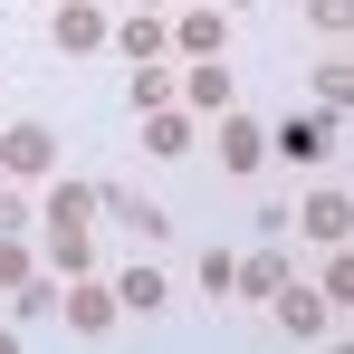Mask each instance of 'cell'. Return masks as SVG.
Here are the masks:
<instances>
[{
	"label": "cell",
	"instance_id": "cell-1",
	"mask_svg": "<svg viewBox=\"0 0 354 354\" xmlns=\"http://www.w3.org/2000/svg\"><path fill=\"white\" fill-rule=\"evenodd\" d=\"M268 326H278L288 345H326V335L345 326V306H335L326 288H306V278H288V288L268 297Z\"/></svg>",
	"mask_w": 354,
	"mask_h": 354
},
{
	"label": "cell",
	"instance_id": "cell-2",
	"mask_svg": "<svg viewBox=\"0 0 354 354\" xmlns=\"http://www.w3.org/2000/svg\"><path fill=\"white\" fill-rule=\"evenodd\" d=\"M58 173V134H48V124H0V182H48Z\"/></svg>",
	"mask_w": 354,
	"mask_h": 354
},
{
	"label": "cell",
	"instance_id": "cell-3",
	"mask_svg": "<svg viewBox=\"0 0 354 354\" xmlns=\"http://www.w3.org/2000/svg\"><path fill=\"white\" fill-rule=\"evenodd\" d=\"M39 221H48V230H96V221H106V182H39Z\"/></svg>",
	"mask_w": 354,
	"mask_h": 354
},
{
	"label": "cell",
	"instance_id": "cell-4",
	"mask_svg": "<svg viewBox=\"0 0 354 354\" xmlns=\"http://www.w3.org/2000/svg\"><path fill=\"white\" fill-rule=\"evenodd\" d=\"M106 39H115V19H106L96 0H58V10H48V48H58V58H96Z\"/></svg>",
	"mask_w": 354,
	"mask_h": 354
},
{
	"label": "cell",
	"instance_id": "cell-5",
	"mask_svg": "<svg viewBox=\"0 0 354 354\" xmlns=\"http://www.w3.org/2000/svg\"><path fill=\"white\" fill-rule=\"evenodd\" d=\"M58 316L77 326V335H115V278H67V297H58Z\"/></svg>",
	"mask_w": 354,
	"mask_h": 354
},
{
	"label": "cell",
	"instance_id": "cell-6",
	"mask_svg": "<svg viewBox=\"0 0 354 354\" xmlns=\"http://www.w3.org/2000/svg\"><path fill=\"white\" fill-rule=\"evenodd\" d=\"M326 153H335V115H288L278 134H268V163H297V173L326 163Z\"/></svg>",
	"mask_w": 354,
	"mask_h": 354
},
{
	"label": "cell",
	"instance_id": "cell-7",
	"mask_svg": "<svg viewBox=\"0 0 354 354\" xmlns=\"http://www.w3.org/2000/svg\"><path fill=\"white\" fill-rule=\"evenodd\" d=\"M173 96L192 106V115H230V58H182Z\"/></svg>",
	"mask_w": 354,
	"mask_h": 354
},
{
	"label": "cell",
	"instance_id": "cell-8",
	"mask_svg": "<svg viewBox=\"0 0 354 354\" xmlns=\"http://www.w3.org/2000/svg\"><path fill=\"white\" fill-rule=\"evenodd\" d=\"M173 48L182 58H221V48H230V10H221V0H192L173 19Z\"/></svg>",
	"mask_w": 354,
	"mask_h": 354
},
{
	"label": "cell",
	"instance_id": "cell-9",
	"mask_svg": "<svg viewBox=\"0 0 354 354\" xmlns=\"http://www.w3.org/2000/svg\"><path fill=\"white\" fill-rule=\"evenodd\" d=\"M106 48H115V58H134V67H153L163 48H173V19H163V10H124Z\"/></svg>",
	"mask_w": 354,
	"mask_h": 354
},
{
	"label": "cell",
	"instance_id": "cell-10",
	"mask_svg": "<svg viewBox=\"0 0 354 354\" xmlns=\"http://www.w3.org/2000/svg\"><path fill=\"white\" fill-rule=\"evenodd\" d=\"M211 153H221V163H230V173L249 182L259 163H268V124H259V115H239V106H230V115H221V144H211Z\"/></svg>",
	"mask_w": 354,
	"mask_h": 354
},
{
	"label": "cell",
	"instance_id": "cell-11",
	"mask_svg": "<svg viewBox=\"0 0 354 354\" xmlns=\"http://www.w3.org/2000/svg\"><path fill=\"white\" fill-rule=\"evenodd\" d=\"M297 268H288V249H278V239H259V249H249V259H239V278H230V297H259V306H268V297L288 288Z\"/></svg>",
	"mask_w": 354,
	"mask_h": 354
},
{
	"label": "cell",
	"instance_id": "cell-12",
	"mask_svg": "<svg viewBox=\"0 0 354 354\" xmlns=\"http://www.w3.org/2000/svg\"><path fill=\"white\" fill-rule=\"evenodd\" d=\"M297 221H306V239H316V249H345V239H354V201L326 182V192H306V211H297Z\"/></svg>",
	"mask_w": 354,
	"mask_h": 354
},
{
	"label": "cell",
	"instance_id": "cell-13",
	"mask_svg": "<svg viewBox=\"0 0 354 354\" xmlns=\"http://www.w3.org/2000/svg\"><path fill=\"white\" fill-rule=\"evenodd\" d=\"M115 306L124 316H163V306H173V278H163L153 259H134V268H115Z\"/></svg>",
	"mask_w": 354,
	"mask_h": 354
},
{
	"label": "cell",
	"instance_id": "cell-14",
	"mask_svg": "<svg viewBox=\"0 0 354 354\" xmlns=\"http://www.w3.org/2000/svg\"><path fill=\"white\" fill-rule=\"evenodd\" d=\"M192 134H201V115H192V106H153V115H144V153H153V163H173V153H192Z\"/></svg>",
	"mask_w": 354,
	"mask_h": 354
},
{
	"label": "cell",
	"instance_id": "cell-15",
	"mask_svg": "<svg viewBox=\"0 0 354 354\" xmlns=\"http://www.w3.org/2000/svg\"><path fill=\"white\" fill-rule=\"evenodd\" d=\"M106 221H124V230L153 239V249H163V230H173V221H163V201H144V192H124V182H106Z\"/></svg>",
	"mask_w": 354,
	"mask_h": 354
},
{
	"label": "cell",
	"instance_id": "cell-16",
	"mask_svg": "<svg viewBox=\"0 0 354 354\" xmlns=\"http://www.w3.org/2000/svg\"><path fill=\"white\" fill-rule=\"evenodd\" d=\"M345 106H354V67L326 58V67H316V115H345Z\"/></svg>",
	"mask_w": 354,
	"mask_h": 354
},
{
	"label": "cell",
	"instance_id": "cell-17",
	"mask_svg": "<svg viewBox=\"0 0 354 354\" xmlns=\"http://www.w3.org/2000/svg\"><path fill=\"white\" fill-rule=\"evenodd\" d=\"M124 96H134V115L173 106V67H163V58H153V67H134V86H124Z\"/></svg>",
	"mask_w": 354,
	"mask_h": 354
},
{
	"label": "cell",
	"instance_id": "cell-18",
	"mask_svg": "<svg viewBox=\"0 0 354 354\" xmlns=\"http://www.w3.org/2000/svg\"><path fill=\"white\" fill-rule=\"evenodd\" d=\"M29 268H39V249H29V239H19V230H0V297L19 288Z\"/></svg>",
	"mask_w": 354,
	"mask_h": 354
},
{
	"label": "cell",
	"instance_id": "cell-19",
	"mask_svg": "<svg viewBox=\"0 0 354 354\" xmlns=\"http://www.w3.org/2000/svg\"><path fill=\"white\" fill-rule=\"evenodd\" d=\"M192 278H201V297H230V278H239V259H230V249H201V268H192Z\"/></svg>",
	"mask_w": 354,
	"mask_h": 354
},
{
	"label": "cell",
	"instance_id": "cell-20",
	"mask_svg": "<svg viewBox=\"0 0 354 354\" xmlns=\"http://www.w3.org/2000/svg\"><path fill=\"white\" fill-rule=\"evenodd\" d=\"M306 19H316L326 39H345V29H354V0H306Z\"/></svg>",
	"mask_w": 354,
	"mask_h": 354
},
{
	"label": "cell",
	"instance_id": "cell-21",
	"mask_svg": "<svg viewBox=\"0 0 354 354\" xmlns=\"http://www.w3.org/2000/svg\"><path fill=\"white\" fill-rule=\"evenodd\" d=\"M316 288L335 297V306H345V297H354V259H345V249H326V278H316Z\"/></svg>",
	"mask_w": 354,
	"mask_h": 354
},
{
	"label": "cell",
	"instance_id": "cell-22",
	"mask_svg": "<svg viewBox=\"0 0 354 354\" xmlns=\"http://www.w3.org/2000/svg\"><path fill=\"white\" fill-rule=\"evenodd\" d=\"M0 230H29V201H19V182H0Z\"/></svg>",
	"mask_w": 354,
	"mask_h": 354
},
{
	"label": "cell",
	"instance_id": "cell-23",
	"mask_svg": "<svg viewBox=\"0 0 354 354\" xmlns=\"http://www.w3.org/2000/svg\"><path fill=\"white\" fill-rule=\"evenodd\" d=\"M221 10H259V0H221Z\"/></svg>",
	"mask_w": 354,
	"mask_h": 354
},
{
	"label": "cell",
	"instance_id": "cell-24",
	"mask_svg": "<svg viewBox=\"0 0 354 354\" xmlns=\"http://www.w3.org/2000/svg\"><path fill=\"white\" fill-rule=\"evenodd\" d=\"M134 10H163V0H134Z\"/></svg>",
	"mask_w": 354,
	"mask_h": 354
}]
</instances>
